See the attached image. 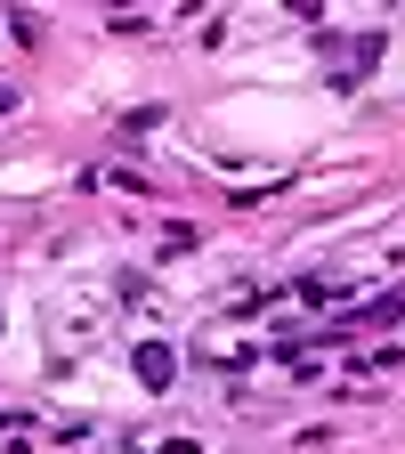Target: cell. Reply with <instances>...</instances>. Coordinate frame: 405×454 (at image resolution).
Returning <instances> with one entry per match:
<instances>
[{
    "mask_svg": "<svg viewBox=\"0 0 405 454\" xmlns=\"http://www.w3.org/2000/svg\"><path fill=\"white\" fill-rule=\"evenodd\" d=\"M138 381L170 389V381H179V349H170V340H138Z\"/></svg>",
    "mask_w": 405,
    "mask_h": 454,
    "instance_id": "6da1fadb",
    "label": "cell"
}]
</instances>
